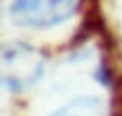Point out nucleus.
Returning <instances> with one entry per match:
<instances>
[{
	"mask_svg": "<svg viewBox=\"0 0 122 116\" xmlns=\"http://www.w3.org/2000/svg\"><path fill=\"white\" fill-rule=\"evenodd\" d=\"M52 116H112V114H109L107 101H101L99 95H83V98H75L70 103H65Z\"/></svg>",
	"mask_w": 122,
	"mask_h": 116,
	"instance_id": "obj_3",
	"label": "nucleus"
},
{
	"mask_svg": "<svg viewBox=\"0 0 122 116\" xmlns=\"http://www.w3.org/2000/svg\"><path fill=\"white\" fill-rule=\"evenodd\" d=\"M44 70H47V57L42 49L26 41L0 44V90H29L44 77Z\"/></svg>",
	"mask_w": 122,
	"mask_h": 116,
	"instance_id": "obj_1",
	"label": "nucleus"
},
{
	"mask_svg": "<svg viewBox=\"0 0 122 116\" xmlns=\"http://www.w3.org/2000/svg\"><path fill=\"white\" fill-rule=\"evenodd\" d=\"M81 0H13L10 18L24 28H55L65 23Z\"/></svg>",
	"mask_w": 122,
	"mask_h": 116,
	"instance_id": "obj_2",
	"label": "nucleus"
}]
</instances>
